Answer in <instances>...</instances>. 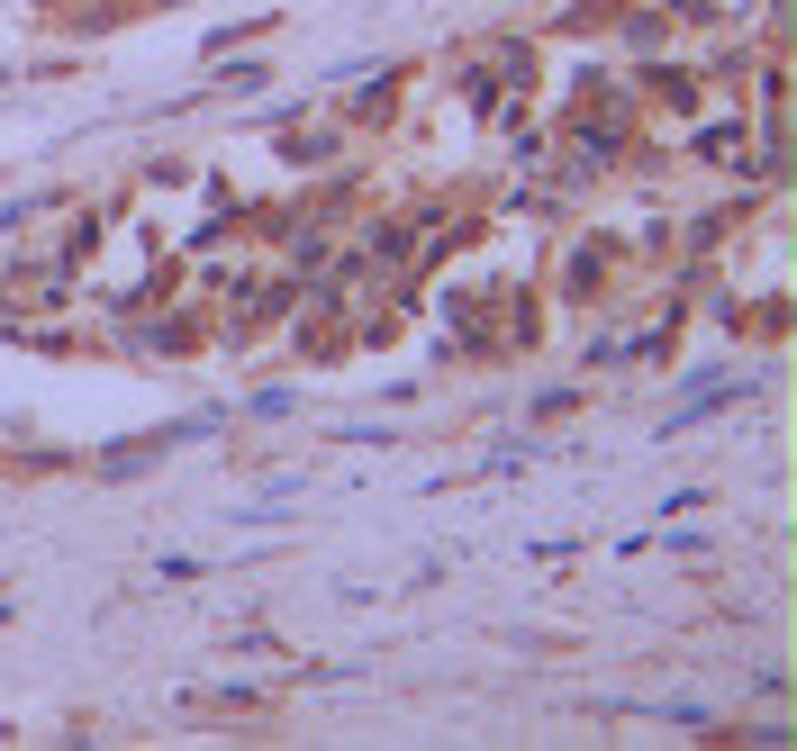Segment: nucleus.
Listing matches in <instances>:
<instances>
[{"instance_id":"f257e3e1","label":"nucleus","mask_w":797,"mask_h":751,"mask_svg":"<svg viewBox=\"0 0 797 751\" xmlns=\"http://www.w3.org/2000/svg\"><path fill=\"white\" fill-rule=\"evenodd\" d=\"M291 407H299L291 389H254V398H245V417H263V426H273V417H291Z\"/></svg>"},{"instance_id":"f03ea898","label":"nucleus","mask_w":797,"mask_h":751,"mask_svg":"<svg viewBox=\"0 0 797 751\" xmlns=\"http://www.w3.org/2000/svg\"><path fill=\"white\" fill-rule=\"evenodd\" d=\"M0 616H10V606H0Z\"/></svg>"}]
</instances>
